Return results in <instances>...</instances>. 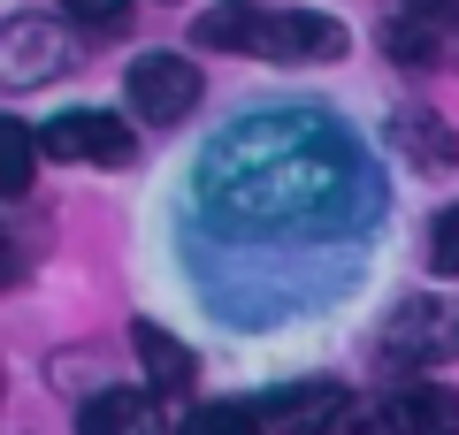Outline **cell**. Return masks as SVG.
<instances>
[{
	"mask_svg": "<svg viewBox=\"0 0 459 435\" xmlns=\"http://www.w3.org/2000/svg\"><path fill=\"white\" fill-rule=\"evenodd\" d=\"M383 54L398 69H459V0H391Z\"/></svg>",
	"mask_w": 459,
	"mask_h": 435,
	"instance_id": "obj_4",
	"label": "cell"
},
{
	"mask_svg": "<svg viewBox=\"0 0 459 435\" xmlns=\"http://www.w3.org/2000/svg\"><path fill=\"white\" fill-rule=\"evenodd\" d=\"M391 435H459V397L444 382H406L391 397Z\"/></svg>",
	"mask_w": 459,
	"mask_h": 435,
	"instance_id": "obj_11",
	"label": "cell"
},
{
	"mask_svg": "<svg viewBox=\"0 0 459 435\" xmlns=\"http://www.w3.org/2000/svg\"><path fill=\"white\" fill-rule=\"evenodd\" d=\"M199 199L230 229L307 237V229L360 222V207H376V176L360 168L352 138L329 130L322 115H253L207 145Z\"/></svg>",
	"mask_w": 459,
	"mask_h": 435,
	"instance_id": "obj_1",
	"label": "cell"
},
{
	"mask_svg": "<svg viewBox=\"0 0 459 435\" xmlns=\"http://www.w3.org/2000/svg\"><path fill=\"white\" fill-rule=\"evenodd\" d=\"M62 8L84 31H123V23H131V0H62Z\"/></svg>",
	"mask_w": 459,
	"mask_h": 435,
	"instance_id": "obj_17",
	"label": "cell"
},
{
	"mask_svg": "<svg viewBox=\"0 0 459 435\" xmlns=\"http://www.w3.org/2000/svg\"><path fill=\"white\" fill-rule=\"evenodd\" d=\"M39 145H47L54 161H92V168H123L131 161V130H123V115H108V107H69V115H54L47 130H39Z\"/></svg>",
	"mask_w": 459,
	"mask_h": 435,
	"instance_id": "obj_6",
	"label": "cell"
},
{
	"mask_svg": "<svg viewBox=\"0 0 459 435\" xmlns=\"http://www.w3.org/2000/svg\"><path fill=\"white\" fill-rule=\"evenodd\" d=\"M69 62H77V54H69L62 23H47V16H8L0 23V84H8V92H31V84L62 77Z\"/></svg>",
	"mask_w": 459,
	"mask_h": 435,
	"instance_id": "obj_5",
	"label": "cell"
},
{
	"mask_svg": "<svg viewBox=\"0 0 459 435\" xmlns=\"http://www.w3.org/2000/svg\"><path fill=\"white\" fill-rule=\"evenodd\" d=\"M322 435H391V405H368V397H344L337 413H329Z\"/></svg>",
	"mask_w": 459,
	"mask_h": 435,
	"instance_id": "obj_15",
	"label": "cell"
},
{
	"mask_svg": "<svg viewBox=\"0 0 459 435\" xmlns=\"http://www.w3.org/2000/svg\"><path fill=\"white\" fill-rule=\"evenodd\" d=\"M77 435H161V389H92L77 405Z\"/></svg>",
	"mask_w": 459,
	"mask_h": 435,
	"instance_id": "obj_8",
	"label": "cell"
},
{
	"mask_svg": "<svg viewBox=\"0 0 459 435\" xmlns=\"http://www.w3.org/2000/svg\"><path fill=\"white\" fill-rule=\"evenodd\" d=\"M131 344H138V359H146V382L161 389V397H184V389L199 382V359L184 352V344L169 337V328H153V321H138V328H131Z\"/></svg>",
	"mask_w": 459,
	"mask_h": 435,
	"instance_id": "obj_12",
	"label": "cell"
},
{
	"mask_svg": "<svg viewBox=\"0 0 459 435\" xmlns=\"http://www.w3.org/2000/svg\"><path fill=\"white\" fill-rule=\"evenodd\" d=\"M131 107H138V123H184L199 107V62H184V54H138L131 62Z\"/></svg>",
	"mask_w": 459,
	"mask_h": 435,
	"instance_id": "obj_7",
	"label": "cell"
},
{
	"mask_svg": "<svg viewBox=\"0 0 459 435\" xmlns=\"http://www.w3.org/2000/svg\"><path fill=\"white\" fill-rule=\"evenodd\" d=\"M31 153H47L31 123H0V192H8V199L31 192Z\"/></svg>",
	"mask_w": 459,
	"mask_h": 435,
	"instance_id": "obj_14",
	"label": "cell"
},
{
	"mask_svg": "<svg viewBox=\"0 0 459 435\" xmlns=\"http://www.w3.org/2000/svg\"><path fill=\"white\" fill-rule=\"evenodd\" d=\"M429 275H459V207L429 222Z\"/></svg>",
	"mask_w": 459,
	"mask_h": 435,
	"instance_id": "obj_16",
	"label": "cell"
},
{
	"mask_svg": "<svg viewBox=\"0 0 459 435\" xmlns=\"http://www.w3.org/2000/svg\"><path fill=\"white\" fill-rule=\"evenodd\" d=\"M192 47L214 54H261V62H337L344 23L314 16V8H253V0H222L192 23Z\"/></svg>",
	"mask_w": 459,
	"mask_h": 435,
	"instance_id": "obj_2",
	"label": "cell"
},
{
	"mask_svg": "<svg viewBox=\"0 0 459 435\" xmlns=\"http://www.w3.org/2000/svg\"><path fill=\"white\" fill-rule=\"evenodd\" d=\"M391 145L406 153L413 168H429V176L459 168V130L444 123L437 107H398V115H391Z\"/></svg>",
	"mask_w": 459,
	"mask_h": 435,
	"instance_id": "obj_9",
	"label": "cell"
},
{
	"mask_svg": "<svg viewBox=\"0 0 459 435\" xmlns=\"http://www.w3.org/2000/svg\"><path fill=\"white\" fill-rule=\"evenodd\" d=\"M177 435H268V413L261 405H192Z\"/></svg>",
	"mask_w": 459,
	"mask_h": 435,
	"instance_id": "obj_13",
	"label": "cell"
},
{
	"mask_svg": "<svg viewBox=\"0 0 459 435\" xmlns=\"http://www.w3.org/2000/svg\"><path fill=\"white\" fill-rule=\"evenodd\" d=\"M376 359L398 367V374H421V367L459 359V306L452 298H406V306H391V321H383V337H376Z\"/></svg>",
	"mask_w": 459,
	"mask_h": 435,
	"instance_id": "obj_3",
	"label": "cell"
},
{
	"mask_svg": "<svg viewBox=\"0 0 459 435\" xmlns=\"http://www.w3.org/2000/svg\"><path fill=\"white\" fill-rule=\"evenodd\" d=\"M352 397V389H337V382H291V389H276V397H261V413H268V428H291V435H322L329 428V413Z\"/></svg>",
	"mask_w": 459,
	"mask_h": 435,
	"instance_id": "obj_10",
	"label": "cell"
}]
</instances>
